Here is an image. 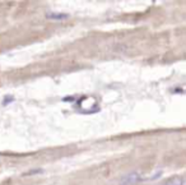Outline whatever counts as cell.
Returning a JSON list of instances; mask_svg holds the SVG:
<instances>
[{"instance_id":"5","label":"cell","mask_w":186,"mask_h":185,"mask_svg":"<svg viewBox=\"0 0 186 185\" xmlns=\"http://www.w3.org/2000/svg\"><path fill=\"white\" fill-rule=\"evenodd\" d=\"M12 101H14V97H5V100L3 101V105L5 106V105H8V104H9V102H12Z\"/></svg>"},{"instance_id":"2","label":"cell","mask_w":186,"mask_h":185,"mask_svg":"<svg viewBox=\"0 0 186 185\" xmlns=\"http://www.w3.org/2000/svg\"><path fill=\"white\" fill-rule=\"evenodd\" d=\"M161 185H185V178L184 176H173Z\"/></svg>"},{"instance_id":"1","label":"cell","mask_w":186,"mask_h":185,"mask_svg":"<svg viewBox=\"0 0 186 185\" xmlns=\"http://www.w3.org/2000/svg\"><path fill=\"white\" fill-rule=\"evenodd\" d=\"M143 180L144 179L140 178L138 172H131L129 175L124 176V178L121 179V181H120V185H133V184H137V183L143 181Z\"/></svg>"},{"instance_id":"3","label":"cell","mask_w":186,"mask_h":185,"mask_svg":"<svg viewBox=\"0 0 186 185\" xmlns=\"http://www.w3.org/2000/svg\"><path fill=\"white\" fill-rule=\"evenodd\" d=\"M68 17L69 15L65 14V13H47L46 14V18L52 19V21H63V19H66Z\"/></svg>"},{"instance_id":"4","label":"cell","mask_w":186,"mask_h":185,"mask_svg":"<svg viewBox=\"0 0 186 185\" xmlns=\"http://www.w3.org/2000/svg\"><path fill=\"white\" fill-rule=\"evenodd\" d=\"M41 172H42V170H41V169H37V170H29L28 172H26L24 175L28 176V175H36V174H41Z\"/></svg>"}]
</instances>
